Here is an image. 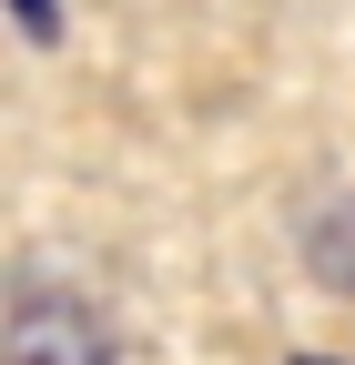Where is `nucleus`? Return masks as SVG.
<instances>
[{"label": "nucleus", "mask_w": 355, "mask_h": 365, "mask_svg": "<svg viewBox=\"0 0 355 365\" xmlns=\"http://www.w3.org/2000/svg\"><path fill=\"white\" fill-rule=\"evenodd\" d=\"M11 21H21L31 41H51V31H61V11H51V0H11Z\"/></svg>", "instance_id": "f03ea898"}, {"label": "nucleus", "mask_w": 355, "mask_h": 365, "mask_svg": "<svg viewBox=\"0 0 355 365\" xmlns=\"http://www.w3.org/2000/svg\"><path fill=\"white\" fill-rule=\"evenodd\" d=\"M284 365H335V355H284Z\"/></svg>", "instance_id": "7ed1b4c3"}, {"label": "nucleus", "mask_w": 355, "mask_h": 365, "mask_svg": "<svg viewBox=\"0 0 355 365\" xmlns=\"http://www.w3.org/2000/svg\"><path fill=\"white\" fill-rule=\"evenodd\" d=\"M0 365H112V335H102L92 304L41 294V304H21L11 325H0Z\"/></svg>", "instance_id": "f257e3e1"}]
</instances>
